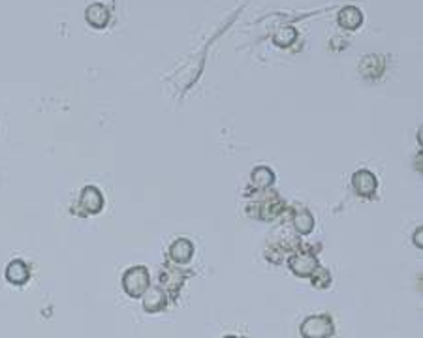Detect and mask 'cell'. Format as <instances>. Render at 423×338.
I'll use <instances>...</instances> for the list:
<instances>
[{
	"mask_svg": "<svg viewBox=\"0 0 423 338\" xmlns=\"http://www.w3.org/2000/svg\"><path fill=\"white\" fill-rule=\"evenodd\" d=\"M150 286V276L149 271L145 267H132L126 273L123 274V290L124 293L137 299V297H144V293L149 290Z\"/></svg>",
	"mask_w": 423,
	"mask_h": 338,
	"instance_id": "cell-1",
	"label": "cell"
},
{
	"mask_svg": "<svg viewBox=\"0 0 423 338\" xmlns=\"http://www.w3.org/2000/svg\"><path fill=\"white\" fill-rule=\"evenodd\" d=\"M335 331L331 316L327 314H318V316H309L301 323V337L303 338H329Z\"/></svg>",
	"mask_w": 423,
	"mask_h": 338,
	"instance_id": "cell-2",
	"label": "cell"
},
{
	"mask_svg": "<svg viewBox=\"0 0 423 338\" xmlns=\"http://www.w3.org/2000/svg\"><path fill=\"white\" fill-rule=\"evenodd\" d=\"M352 186L361 197H372L377 194V177L372 175L369 169H359L352 177Z\"/></svg>",
	"mask_w": 423,
	"mask_h": 338,
	"instance_id": "cell-3",
	"label": "cell"
},
{
	"mask_svg": "<svg viewBox=\"0 0 423 338\" xmlns=\"http://www.w3.org/2000/svg\"><path fill=\"white\" fill-rule=\"evenodd\" d=\"M318 261L311 252H297L293 258H290V269L297 276H311L316 271Z\"/></svg>",
	"mask_w": 423,
	"mask_h": 338,
	"instance_id": "cell-4",
	"label": "cell"
},
{
	"mask_svg": "<svg viewBox=\"0 0 423 338\" xmlns=\"http://www.w3.org/2000/svg\"><path fill=\"white\" fill-rule=\"evenodd\" d=\"M79 203H81V207H83L87 213L96 215V213H100V211L104 208V195L100 194V190H98L96 186H87V188H83V192H81Z\"/></svg>",
	"mask_w": 423,
	"mask_h": 338,
	"instance_id": "cell-5",
	"label": "cell"
},
{
	"mask_svg": "<svg viewBox=\"0 0 423 338\" xmlns=\"http://www.w3.org/2000/svg\"><path fill=\"white\" fill-rule=\"evenodd\" d=\"M85 19L94 28H105V26L110 25L111 13L107 10V6L100 4V2H94V4H91V6L85 10Z\"/></svg>",
	"mask_w": 423,
	"mask_h": 338,
	"instance_id": "cell-6",
	"label": "cell"
},
{
	"mask_svg": "<svg viewBox=\"0 0 423 338\" xmlns=\"http://www.w3.org/2000/svg\"><path fill=\"white\" fill-rule=\"evenodd\" d=\"M31 278V269L23 260L10 261V265L6 267V280L13 286H23Z\"/></svg>",
	"mask_w": 423,
	"mask_h": 338,
	"instance_id": "cell-7",
	"label": "cell"
},
{
	"mask_svg": "<svg viewBox=\"0 0 423 338\" xmlns=\"http://www.w3.org/2000/svg\"><path fill=\"white\" fill-rule=\"evenodd\" d=\"M168 305V297H166V292L160 290V287H150L144 293V308L145 312H160L164 310Z\"/></svg>",
	"mask_w": 423,
	"mask_h": 338,
	"instance_id": "cell-8",
	"label": "cell"
},
{
	"mask_svg": "<svg viewBox=\"0 0 423 338\" xmlns=\"http://www.w3.org/2000/svg\"><path fill=\"white\" fill-rule=\"evenodd\" d=\"M338 25L346 28V30H356L363 23V13L359 12L356 6H345L337 15Z\"/></svg>",
	"mask_w": 423,
	"mask_h": 338,
	"instance_id": "cell-9",
	"label": "cell"
},
{
	"mask_svg": "<svg viewBox=\"0 0 423 338\" xmlns=\"http://www.w3.org/2000/svg\"><path fill=\"white\" fill-rule=\"evenodd\" d=\"M192 256H194V244L189 239H179L169 248V258L175 263H181V265L189 263L192 260Z\"/></svg>",
	"mask_w": 423,
	"mask_h": 338,
	"instance_id": "cell-10",
	"label": "cell"
},
{
	"mask_svg": "<svg viewBox=\"0 0 423 338\" xmlns=\"http://www.w3.org/2000/svg\"><path fill=\"white\" fill-rule=\"evenodd\" d=\"M293 226H295V229H297L300 233H303V235L311 233L314 228L313 215H311L307 208H300V213L293 216Z\"/></svg>",
	"mask_w": 423,
	"mask_h": 338,
	"instance_id": "cell-11",
	"label": "cell"
},
{
	"mask_svg": "<svg viewBox=\"0 0 423 338\" xmlns=\"http://www.w3.org/2000/svg\"><path fill=\"white\" fill-rule=\"evenodd\" d=\"M275 181L273 171L266 166H260L252 171V182L258 186V188H269Z\"/></svg>",
	"mask_w": 423,
	"mask_h": 338,
	"instance_id": "cell-12",
	"label": "cell"
},
{
	"mask_svg": "<svg viewBox=\"0 0 423 338\" xmlns=\"http://www.w3.org/2000/svg\"><path fill=\"white\" fill-rule=\"evenodd\" d=\"M295 38H297V30L293 28V26H284V28H280L279 33L275 34V44L280 47H288L290 44H293L295 42Z\"/></svg>",
	"mask_w": 423,
	"mask_h": 338,
	"instance_id": "cell-13",
	"label": "cell"
},
{
	"mask_svg": "<svg viewBox=\"0 0 423 338\" xmlns=\"http://www.w3.org/2000/svg\"><path fill=\"white\" fill-rule=\"evenodd\" d=\"M311 276H313V284L316 287H327L331 284V274L327 273L324 267H316V271Z\"/></svg>",
	"mask_w": 423,
	"mask_h": 338,
	"instance_id": "cell-14",
	"label": "cell"
},
{
	"mask_svg": "<svg viewBox=\"0 0 423 338\" xmlns=\"http://www.w3.org/2000/svg\"><path fill=\"white\" fill-rule=\"evenodd\" d=\"M224 338H247V337H232V335H230V337H224Z\"/></svg>",
	"mask_w": 423,
	"mask_h": 338,
	"instance_id": "cell-15",
	"label": "cell"
}]
</instances>
